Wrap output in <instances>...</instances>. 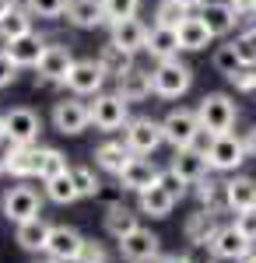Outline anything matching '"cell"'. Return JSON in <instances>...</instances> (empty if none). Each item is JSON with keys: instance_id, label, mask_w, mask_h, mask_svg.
I'll use <instances>...</instances> for the list:
<instances>
[{"instance_id": "obj_50", "label": "cell", "mask_w": 256, "mask_h": 263, "mask_svg": "<svg viewBox=\"0 0 256 263\" xmlns=\"http://www.w3.org/2000/svg\"><path fill=\"white\" fill-rule=\"evenodd\" d=\"M14 4H18V0H0V14H7V11H11Z\"/></svg>"}, {"instance_id": "obj_17", "label": "cell", "mask_w": 256, "mask_h": 263, "mask_svg": "<svg viewBox=\"0 0 256 263\" xmlns=\"http://www.w3.org/2000/svg\"><path fill=\"white\" fill-rule=\"evenodd\" d=\"M84 246V235L70 224H53L49 228V242H46V256H53L57 263H74Z\"/></svg>"}, {"instance_id": "obj_54", "label": "cell", "mask_w": 256, "mask_h": 263, "mask_svg": "<svg viewBox=\"0 0 256 263\" xmlns=\"http://www.w3.org/2000/svg\"><path fill=\"white\" fill-rule=\"evenodd\" d=\"M0 176H4V165H0Z\"/></svg>"}, {"instance_id": "obj_22", "label": "cell", "mask_w": 256, "mask_h": 263, "mask_svg": "<svg viewBox=\"0 0 256 263\" xmlns=\"http://www.w3.org/2000/svg\"><path fill=\"white\" fill-rule=\"evenodd\" d=\"M63 18L81 32H95L105 25V11H102V0H67Z\"/></svg>"}, {"instance_id": "obj_8", "label": "cell", "mask_w": 256, "mask_h": 263, "mask_svg": "<svg viewBox=\"0 0 256 263\" xmlns=\"http://www.w3.org/2000/svg\"><path fill=\"white\" fill-rule=\"evenodd\" d=\"M116 246H119V256L126 263H155L161 256V239L151 228H144V224H137L134 232L116 239Z\"/></svg>"}, {"instance_id": "obj_36", "label": "cell", "mask_w": 256, "mask_h": 263, "mask_svg": "<svg viewBox=\"0 0 256 263\" xmlns=\"http://www.w3.org/2000/svg\"><path fill=\"white\" fill-rule=\"evenodd\" d=\"M211 63H214V70H217V74L232 78L239 67H242V57H239L235 42H225V46H217V49H214V57H211Z\"/></svg>"}, {"instance_id": "obj_44", "label": "cell", "mask_w": 256, "mask_h": 263, "mask_svg": "<svg viewBox=\"0 0 256 263\" xmlns=\"http://www.w3.org/2000/svg\"><path fill=\"white\" fill-rule=\"evenodd\" d=\"M158 186H161V190H169L176 200H182V197H186V182L179 179L176 172H169V168H165V172H158Z\"/></svg>"}, {"instance_id": "obj_42", "label": "cell", "mask_w": 256, "mask_h": 263, "mask_svg": "<svg viewBox=\"0 0 256 263\" xmlns=\"http://www.w3.org/2000/svg\"><path fill=\"white\" fill-rule=\"evenodd\" d=\"M105 260H109L105 246L95 242V239H84V246H81V253H78V260H74V263H105Z\"/></svg>"}, {"instance_id": "obj_37", "label": "cell", "mask_w": 256, "mask_h": 263, "mask_svg": "<svg viewBox=\"0 0 256 263\" xmlns=\"http://www.w3.org/2000/svg\"><path fill=\"white\" fill-rule=\"evenodd\" d=\"M140 4H144V0H102L105 25H113V21H119V18H134V14H140Z\"/></svg>"}, {"instance_id": "obj_28", "label": "cell", "mask_w": 256, "mask_h": 263, "mask_svg": "<svg viewBox=\"0 0 256 263\" xmlns=\"http://www.w3.org/2000/svg\"><path fill=\"white\" fill-rule=\"evenodd\" d=\"M137 218L140 214L134 211V207H126L123 200H113L109 207H105V232H109L113 239H123L126 232H134V228L140 224Z\"/></svg>"}, {"instance_id": "obj_20", "label": "cell", "mask_w": 256, "mask_h": 263, "mask_svg": "<svg viewBox=\"0 0 256 263\" xmlns=\"http://www.w3.org/2000/svg\"><path fill=\"white\" fill-rule=\"evenodd\" d=\"M193 14H200V21L207 25V32L214 35V39H225L228 32H235L239 25V14L232 11V4L228 0H207L200 11H193Z\"/></svg>"}, {"instance_id": "obj_39", "label": "cell", "mask_w": 256, "mask_h": 263, "mask_svg": "<svg viewBox=\"0 0 256 263\" xmlns=\"http://www.w3.org/2000/svg\"><path fill=\"white\" fill-rule=\"evenodd\" d=\"M186 14H190V11H182L176 0H158V4H155V25H169V28H176Z\"/></svg>"}, {"instance_id": "obj_31", "label": "cell", "mask_w": 256, "mask_h": 263, "mask_svg": "<svg viewBox=\"0 0 256 263\" xmlns=\"http://www.w3.org/2000/svg\"><path fill=\"white\" fill-rule=\"evenodd\" d=\"M95 60H99V67L105 70V78H113V81H116L123 70H130V67H134V53H126V49H119V46H113V42H105Z\"/></svg>"}, {"instance_id": "obj_23", "label": "cell", "mask_w": 256, "mask_h": 263, "mask_svg": "<svg viewBox=\"0 0 256 263\" xmlns=\"http://www.w3.org/2000/svg\"><path fill=\"white\" fill-rule=\"evenodd\" d=\"M49 228L53 224L46 221L42 214H35V218H28V221L14 224V242L25 249V253H46V242H49Z\"/></svg>"}, {"instance_id": "obj_34", "label": "cell", "mask_w": 256, "mask_h": 263, "mask_svg": "<svg viewBox=\"0 0 256 263\" xmlns=\"http://www.w3.org/2000/svg\"><path fill=\"white\" fill-rule=\"evenodd\" d=\"M70 165H67V155L60 151V147H39V179H53L60 172H67Z\"/></svg>"}, {"instance_id": "obj_1", "label": "cell", "mask_w": 256, "mask_h": 263, "mask_svg": "<svg viewBox=\"0 0 256 263\" xmlns=\"http://www.w3.org/2000/svg\"><path fill=\"white\" fill-rule=\"evenodd\" d=\"M239 120V105L228 91H207L204 99L197 102V123L207 137H217V134H228Z\"/></svg>"}, {"instance_id": "obj_48", "label": "cell", "mask_w": 256, "mask_h": 263, "mask_svg": "<svg viewBox=\"0 0 256 263\" xmlns=\"http://www.w3.org/2000/svg\"><path fill=\"white\" fill-rule=\"evenodd\" d=\"M176 4L182 7V11H190V14H193V11H200V7H204L207 0H176Z\"/></svg>"}, {"instance_id": "obj_52", "label": "cell", "mask_w": 256, "mask_h": 263, "mask_svg": "<svg viewBox=\"0 0 256 263\" xmlns=\"http://www.w3.org/2000/svg\"><path fill=\"white\" fill-rule=\"evenodd\" d=\"M35 263H57V260H53V256H46V253H42V260H35Z\"/></svg>"}, {"instance_id": "obj_24", "label": "cell", "mask_w": 256, "mask_h": 263, "mask_svg": "<svg viewBox=\"0 0 256 263\" xmlns=\"http://www.w3.org/2000/svg\"><path fill=\"white\" fill-rule=\"evenodd\" d=\"M176 35H179V49L182 53H200V49H207L214 42V35L207 32V25L200 21V14H186L176 25Z\"/></svg>"}, {"instance_id": "obj_51", "label": "cell", "mask_w": 256, "mask_h": 263, "mask_svg": "<svg viewBox=\"0 0 256 263\" xmlns=\"http://www.w3.org/2000/svg\"><path fill=\"white\" fill-rule=\"evenodd\" d=\"M242 263H256V249H249V253H246V260Z\"/></svg>"}, {"instance_id": "obj_16", "label": "cell", "mask_w": 256, "mask_h": 263, "mask_svg": "<svg viewBox=\"0 0 256 263\" xmlns=\"http://www.w3.org/2000/svg\"><path fill=\"white\" fill-rule=\"evenodd\" d=\"M158 172H161V168H158L151 158H140V155H134L130 162L119 168L116 179H119V186H123L126 193H144V190H151V186L158 182Z\"/></svg>"}, {"instance_id": "obj_35", "label": "cell", "mask_w": 256, "mask_h": 263, "mask_svg": "<svg viewBox=\"0 0 256 263\" xmlns=\"http://www.w3.org/2000/svg\"><path fill=\"white\" fill-rule=\"evenodd\" d=\"M67 172H70V182H74L78 197H99V193H102L99 176H95V172H92L88 165H70Z\"/></svg>"}, {"instance_id": "obj_2", "label": "cell", "mask_w": 256, "mask_h": 263, "mask_svg": "<svg viewBox=\"0 0 256 263\" xmlns=\"http://www.w3.org/2000/svg\"><path fill=\"white\" fill-rule=\"evenodd\" d=\"M197 147H204L211 172H239V168H242V162L249 158V155H246L242 137H235L232 130H228V134H217V137L200 134V137H197Z\"/></svg>"}, {"instance_id": "obj_7", "label": "cell", "mask_w": 256, "mask_h": 263, "mask_svg": "<svg viewBox=\"0 0 256 263\" xmlns=\"http://www.w3.org/2000/svg\"><path fill=\"white\" fill-rule=\"evenodd\" d=\"M49 120H53V130H57V134H63V137H78V134H84V130L92 126V116H88V102H81L78 95L53 102V112H49Z\"/></svg>"}, {"instance_id": "obj_5", "label": "cell", "mask_w": 256, "mask_h": 263, "mask_svg": "<svg viewBox=\"0 0 256 263\" xmlns=\"http://www.w3.org/2000/svg\"><path fill=\"white\" fill-rule=\"evenodd\" d=\"M123 144L130 147V155H140V158L155 155L158 147L165 144V137H161V120H151V116L126 120V126H123Z\"/></svg>"}, {"instance_id": "obj_38", "label": "cell", "mask_w": 256, "mask_h": 263, "mask_svg": "<svg viewBox=\"0 0 256 263\" xmlns=\"http://www.w3.org/2000/svg\"><path fill=\"white\" fill-rule=\"evenodd\" d=\"M25 7H28V14L32 18H63V7H67V0H25Z\"/></svg>"}, {"instance_id": "obj_18", "label": "cell", "mask_w": 256, "mask_h": 263, "mask_svg": "<svg viewBox=\"0 0 256 263\" xmlns=\"http://www.w3.org/2000/svg\"><path fill=\"white\" fill-rule=\"evenodd\" d=\"M4 49H7V57H11V60L18 63V70H35V63H39L42 53H46V39L32 28V32L18 35V39L4 42Z\"/></svg>"}, {"instance_id": "obj_53", "label": "cell", "mask_w": 256, "mask_h": 263, "mask_svg": "<svg viewBox=\"0 0 256 263\" xmlns=\"http://www.w3.org/2000/svg\"><path fill=\"white\" fill-rule=\"evenodd\" d=\"M0 144H4V123H0Z\"/></svg>"}, {"instance_id": "obj_30", "label": "cell", "mask_w": 256, "mask_h": 263, "mask_svg": "<svg viewBox=\"0 0 256 263\" xmlns=\"http://www.w3.org/2000/svg\"><path fill=\"white\" fill-rule=\"evenodd\" d=\"M32 14H28V7L25 4H14L7 14H0V42H11L25 35V32H32Z\"/></svg>"}, {"instance_id": "obj_25", "label": "cell", "mask_w": 256, "mask_h": 263, "mask_svg": "<svg viewBox=\"0 0 256 263\" xmlns=\"http://www.w3.org/2000/svg\"><path fill=\"white\" fill-rule=\"evenodd\" d=\"M144 53H148L151 60H169V57H179L182 49H179L176 28H169V25H151V28H148V39H144Z\"/></svg>"}, {"instance_id": "obj_29", "label": "cell", "mask_w": 256, "mask_h": 263, "mask_svg": "<svg viewBox=\"0 0 256 263\" xmlns=\"http://www.w3.org/2000/svg\"><path fill=\"white\" fill-rule=\"evenodd\" d=\"M92 158H95V165H99L102 172L119 176V168L130 162L134 155H130V147H126L123 141H105V144H99V147H95V155H92Z\"/></svg>"}, {"instance_id": "obj_41", "label": "cell", "mask_w": 256, "mask_h": 263, "mask_svg": "<svg viewBox=\"0 0 256 263\" xmlns=\"http://www.w3.org/2000/svg\"><path fill=\"white\" fill-rule=\"evenodd\" d=\"M228 81L235 84V91H242V95H256V67H249V63H242L235 74L228 78Z\"/></svg>"}, {"instance_id": "obj_15", "label": "cell", "mask_w": 256, "mask_h": 263, "mask_svg": "<svg viewBox=\"0 0 256 263\" xmlns=\"http://www.w3.org/2000/svg\"><path fill=\"white\" fill-rule=\"evenodd\" d=\"M207 249L214 253V260L242 263V260H246V253L253 249V242H246V235L239 232L235 224H225V228H217V232H214V239L207 242Z\"/></svg>"}, {"instance_id": "obj_10", "label": "cell", "mask_w": 256, "mask_h": 263, "mask_svg": "<svg viewBox=\"0 0 256 263\" xmlns=\"http://www.w3.org/2000/svg\"><path fill=\"white\" fill-rule=\"evenodd\" d=\"M105 81H109L105 70H102L99 60L92 57V60H74V67H70L63 88H67L70 95H78V99H92V95H99L102 88H105Z\"/></svg>"}, {"instance_id": "obj_13", "label": "cell", "mask_w": 256, "mask_h": 263, "mask_svg": "<svg viewBox=\"0 0 256 263\" xmlns=\"http://www.w3.org/2000/svg\"><path fill=\"white\" fill-rule=\"evenodd\" d=\"M169 172H176L186 186H197V182L211 172L204 147H197V144H190V147H176V151H172V162H169Z\"/></svg>"}, {"instance_id": "obj_49", "label": "cell", "mask_w": 256, "mask_h": 263, "mask_svg": "<svg viewBox=\"0 0 256 263\" xmlns=\"http://www.w3.org/2000/svg\"><path fill=\"white\" fill-rule=\"evenodd\" d=\"M155 263H193L190 256H158Z\"/></svg>"}, {"instance_id": "obj_26", "label": "cell", "mask_w": 256, "mask_h": 263, "mask_svg": "<svg viewBox=\"0 0 256 263\" xmlns=\"http://www.w3.org/2000/svg\"><path fill=\"white\" fill-rule=\"evenodd\" d=\"M176 197L169 193V190H161V186H151V190H144V193H137V214H148V218H169L172 211H176Z\"/></svg>"}, {"instance_id": "obj_3", "label": "cell", "mask_w": 256, "mask_h": 263, "mask_svg": "<svg viewBox=\"0 0 256 263\" xmlns=\"http://www.w3.org/2000/svg\"><path fill=\"white\" fill-rule=\"evenodd\" d=\"M190 88H193V67L186 60H179V57L155 60V67H151V91L158 99H182Z\"/></svg>"}, {"instance_id": "obj_47", "label": "cell", "mask_w": 256, "mask_h": 263, "mask_svg": "<svg viewBox=\"0 0 256 263\" xmlns=\"http://www.w3.org/2000/svg\"><path fill=\"white\" fill-rule=\"evenodd\" d=\"M242 144H246V155L249 158H256V123L246 130V137H242Z\"/></svg>"}, {"instance_id": "obj_19", "label": "cell", "mask_w": 256, "mask_h": 263, "mask_svg": "<svg viewBox=\"0 0 256 263\" xmlns=\"http://www.w3.org/2000/svg\"><path fill=\"white\" fill-rule=\"evenodd\" d=\"M144 39H148V25L134 14V18H119L109 25V42L119 46V49H126V53H144Z\"/></svg>"}, {"instance_id": "obj_40", "label": "cell", "mask_w": 256, "mask_h": 263, "mask_svg": "<svg viewBox=\"0 0 256 263\" xmlns=\"http://www.w3.org/2000/svg\"><path fill=\"white\" fill-rule=\"evenodd\" d=\"M235 49H239V57H242V63L256 67V25H246V28L239 32Z\"/></svg>"}, {"instance_id": "obj_43", "label": "cell", "mask_w": 256, "mask_h": 263, "mask_svg": "<svg viewBox=\"0 0 256 263\" xmlns=\"http://www.w3.org/2000/svg\"><path fill=\"white\" fill-rule=\"evenodd\" d=\"M246 235V242H253L256 246V207H246V211H239L235 214V221H232Z\"/></svg>"}, {"instance_id": "obj_14", "label": "cell", "mask_w": 256, "mask_h": 263, "mask_svg": "<svg viewBox=\"0 0 256 263\" xmlns=\"http://www.w3.org/2000/svg\"><path fill=\"white\" fill-rule=\"evenodd\" d=\"M0 165L14 179H39V147L35 144H11L0 155Z\"/></svg>"}, {"instance_id": "obj_12", "label": "cell", "mask_w": 256, "mask_h": 263, "mask_svg": "<svg viewBox=\"0 0 256 263\" xmlns=\"http://www.w3.org/2000/svg\"><path fill=\"white\" fill-rule=\"evenodd\" d=\"M0 211H4V218L11 224H21L28 218H35V214H42V197L32 186H11L4 193V200H0Z\"/></svg>"}, {"instance_id": "obj_46", "label": "cell", "mask_w": 256, "mask_h": 263, "mask_svg": "<svg viewBox=\"0 0 256 263\" xmlns=\"http://www.w3.org/2000/svg\"><path fill=\"white\" fill-rule=\"evenodd\" d=\"M228 4H232V11L239 14V21L256 25V0H228Z\"/></svg>"}, {"instance_id": "obj_45", "label": "cell", "mask_w": 256, "mask_h": 263, "mask_svg": "<svg viewBox=\"0 0 256 263\" xmlns=\"http://www.w3.org/2000/svg\"><path fill=\"white\" fill-rule=\"evenodd\" d=\"M18 81V63L7 57V49L0 46V88H11V84Z\"/></svg>"}, {"instance_id": "obj_11", "label": "cell", "mask_w": 256, "mask_h": 263, "mask_svg": "<svg viewBox=\"0 0 256 263\" xmlns=\"http://www.w3.org/2000/svg\"><path fill=\"white\" fill-rule=\"evenodd\" d=\"M74 60H78V57L70 53L67 42H46V53H42V60L35 63L39 81L42 84H63L67 74H70V67H74Z\"/></svg>"}, {"instance_id": "obj_6", "label": "cell", "mask_w": 256, "mask_h": 263, "mask_svg": "<svg viewBox=\"0 0 256 263\" xmlns=\"http://www.w3.org/2000/svg\"><path fill=\"white\" fill-rule=\"evenodd\" d=\"M4 141L7 144H35L42 134V116L35 109H28V105H14V109H7L4 116Z\"/></svg>"}, {"instance_id": "obj_9", "label": "cell", "mask_w": 256, "mask_h": 263, "mask_svg": "<svg viewBox=\"0 0 256 263\" xmlns=\"http://www.w3.org/2000/svg\"><path fill=\"white\" fill-rule=\"evenodd\" d=\"M204 134L197 123V109H172L165 120H161V137L165 144L176 151V147H190L197 144V137Z\"/></svg>"}, {"instance_id": "obj_21", "label": "cell", "mask_w": 256, "mask_h": 263, "mask_svg": "<svg viewBox=\"0 0 256 263\" xmlns=\"http://www.w3.org/2000/svg\"><path fill=\"white\" fill-rule=\"evenodd\" d=\"M116 95L126 102V105L151 99V95H155V91H151V70H140L137 63H134L130 70H123L116 78Z\"/></svg>"}, {"instance_id": "obj_27", "label": "cell", "mask_w": 256, "mask_h": 263, "mask_svg": "<svg viewBox=\"0 0 256 263\" xmlns=\"http://www.w3.org/2000/svg\"><path fill=\"white\" fill-rule=\"evenodd\" d=\"M225 207L228 211H246V207H256V179L253 176H232L225 182Z\"/></svg>"}, {"instance_id": "obj_4", "label": "cell", "mask_w": 256, "mask_h": 263, "mask_svg": "<svg viewBox=\"0 0 256 263\" xmlns=\"http://www.w3.org/2000/svg\"><path fill=\"white\" fill-rule=\"evenodd\" d=\"M95 102H88V116H92V126L102 130V134H116L126 126L130 120V105L119 99L116 91H99L92 95Z\"/></svg>"}, {"instance_id": "obj_33", "label": "cell", "mask_w": 256, "mask_h": 263, "mask_svg": "<svg viewBox=\"0 0 256 263\" xmlns=\"http://www.w3.org/2000/svg\"><path fill=\"white\" fill-rule=\"evenodd\" d=\"M46 197H49L53 203H60V207L81 200L78 190H74V182H70V172H60V176H53V179H46Z\"/></svg>"}, {"instance_id": "obj_32", "label": "cell", "mask_w": 256, "mask_h": 263, "mask_svg": "<svg viewBox=\"0 0 256 263\" xmlns=\"http://www.w3.org/2000/svg\"><path fill=\"white\" fill-rule=\"evenodd\" d=\"M217 224H214V211H200V214H193L190 221H186V239L193 246H207L211 239H214Z\"/></svg>"}]
</instances>
